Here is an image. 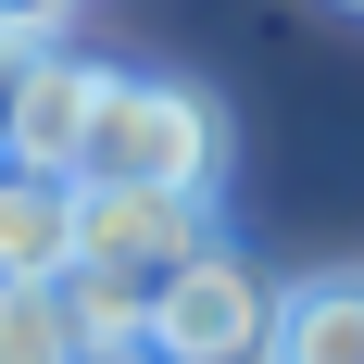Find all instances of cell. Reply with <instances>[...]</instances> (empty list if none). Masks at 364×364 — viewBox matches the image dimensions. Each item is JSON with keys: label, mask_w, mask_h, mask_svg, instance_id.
Here are the masks:
<instances>
[{"label": "cell", "mask_w": 364, "mask_h": 364, "mask_svg": "<svg viewBox=\"0 0 364 364\" xmlns=\"http://www.w3.org/2000/svg\"><path fill=\"white\" fill-rule=\"evenodd\" d=\"M339 13H364V0H339Z\"/></svg>", "instance_id": "10"}, {"label": "cell", "mask_w": 364, "mask_h": 364, "mask_svg": "<svg viewBox=\"0 0 364 364\" xmlns=\"http://www.w3.org/2000/svg\"><path fill=\"white\" fill-rule=\"evenodd\" d=\"M63 13L75 0H0V50H63Z\"/></svg>", "instance_id": "8"}, {"label": "cell", "mask_w": 364, "mask_h": 364, "mask_svg": "<svg viewBox=\"0 0 364 364\" xmlns=\"http://www.w3.org/2000/svg\"><path fill=\"white\" fill-rule=\"evenodd\" d=\"M214 176H226L214 88H188V75H113V88H101L88 176H75V188H176V201H214Z\"/></svg>", "instance_id": "1"}, {"label": "cell", "mask_w": 364, "mask_h": 364, "mask_svg": "<svg viewBox=\"0 0 364 364\" xmlns=\"http://www.w3.org/2000/svg\"><path fill=\"white\" fill-rule=\"evenodd\" d=\"M75 176L0 164V277H75Z\"/></svg>", "instance_id": "5"}, {"label": "cell", "mask_w": 364, "mask_h": 364, "mask_svg": "<svg viewBox=\"0 0 364 364\" xmlns=\"http://www.w3.org/2000/svg\"><path fill=\"white\" fill-rule=\"evenodd\" d=\"M277 364H364V277H301L277 314Z\"/></svg>", "instance_id": "7"}, {"label": "cell", "mask_w": 364, "mask_h": 364, "mask_svg": "<svg viewBox=\"0 0 364 364\" xmlns=\"http://www.w3.org/2000/svg\"><path fill=\"white\" fill-rule=\"evenodd\" d=\"M113 63L88 50H26V88H13V126H0V164H38V176H88V126H101Z\"/></svg>", "instance_id": "4"}, {"label": "cell", "mask_w": 364, "mask_h": 364, "mask_svg": "<svg viewBox=\"0 0 364 364\" xmlns=\"http://www.w3.org/2000/svg\"><path fill=\"white\" fill-rule=\"evenodd\" d=\"M214 239H226L214 201H176V188H88L75 201V277H113V289H151V301Z\"/></svg>", "instance_id": "3"}, {"label": "cell", "mask_w": 364, "mask_h": 364, "mask_svg": "<svg viewBox=\"0 0 364 364\" xmlns=\"http://www.w3.org/2000/svg\"><path fill=\"white\" fill-rule=\"evenodd\" d=\"M0 364H101L63 277H0Z\"/></svg>", "instance_id": "6"}, {"label": "cell", "mask_w": 364, "mask_h": 364, "mask_svg": "<svg viewBox=\"0 0 364 364\" xmlns=\"http://www.w3.org/2000/svg\"><path fill=\"white\" fill-rule=\"evenodd\" d=\"M277 314H289V289L239 239H214L176 289L151 301V352L164 364H277Z\"/></svg>", "instance_id": "2"}, {"label": "cell", "mask_w": 364, "mask_h": 364, "mask_svg": "<svg viewBox=\"0 0 364 364\" xmlns=\"http://www.w3.org/2000/svg\"><path fill=\"white\" fill-rule=\"evenodd\" d=\"M101 364H164V352H101Z\"/></svg>", "instance_id": "9"}]
</instances>
